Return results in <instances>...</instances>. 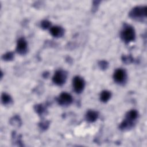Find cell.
<instances>
[{"instance_id": "obj_1", "label": "cell", "mask_w": 147, "mask_h": 147, "mask_svg": "<svg viewBox=\"0 0 147 147\" xmlns=\"http://www.w3.org/2000/svg\"><path fill=\"white\" fill-rule=\"evenodd\" d=\"M120 36L121 39L125 42L133 41L135 39V31L134 28L130 25L125 24L122 29Z\"/></svg>"}, {"instance_id": "obj_2", "label": "cell", "mask_w": 147, "mask_h": 147, "mask_svg": "<svg viewBox=\"0 0 147 147\" xmlns=\"http://www.w3.org/2000/svg\"><path fill=\"white\" fill-rule=\"evenodd\" d=\"M146 6H136L131 9L129 13V16L134 20H142L146 17Z\"/></svg>"}, {"instance_id": "obj_3", "label": "cell", "mask_w": 147, "mask_h": 147, "mask_svg": "<svg viewBox=\"0 0 147 147\" xmlns=\"http://www.w3.org/2000/svg\"><path fill=\"white\" fill-rule=\"evenodd\" d=\"M67 78V73L63 70L57 71L53 78L52 80L55 84L58 86H61L65 83Z\"/></svg>"}, {"instance_id": "obj_4", "label": "cell", "mask_w": 147, "mask_h": 147, "mask_svg": "<svg viewBox=\"0 0 147 147\" xmlns=\"http://www.w3.org/2000/svg\"><path fill=\"white\" fill-rule=\"evenodd\" d=\"M72 83L74 90L76 93H80L83 91L84 88L85 82L82 78L79 76L74 77Z\"/></svg>"}, {"instance_id": "obj_5", "label": "cell", "mask_w": 147, "mask_h": 147, "mask_svg": "<svg viewBox=\"0 0 147 147\" xmlns=\"http://www.w3.org/2000/svg\"><path fill=\"white\" fill-rule=\"evenodd\" d=\"M113 78L114 81L119 84L124 83L126 79V71L122 68L117 69L113 75Z\"/></svg>"}, {"instance_id": "obj_6", "label": "cell", "mask_w": 147, "mask_h": 147, "mask_svg": "<svg viewBox=\"0 0 147 147\" xmlns=\"http://www.w3.org/2000/svg\"><path fill=\"white\" fill-rule=\"evenodd\" d=\"M72 96L67 92H62L57 98V101L61 106H67L70 105L72 102Z\"/></svg>"}, {"instance_id": "obj_7", "label": "cell", "mask_w": 147, "mask_h": 147, "mask_svg": "<svg viewBox=\"0 0 147 147\" xmlns=\"http://www.w3.org/2000/svg\"><path fill=\"white\" fill-rule=\"evenodd\" d=\"M28 44L24 38H20L17 41L16 51L20 55H24L26 53Z\"/></svg>"}, {"instance_id": "obj_8", "label": "cell", "mask_w": 147, "mask_h": 147, "mask_svg": "<svg viewBox=\"0 0 147 147\" xmlns=\"http://www.w3.org/2000/svg\"><path fill=\"white\" fill-rule=\"evenodd\" d=\"M50 33L55 37H60L64 33V29L59 26H53L50 29Z\"/></svg>"}, {"instance_id": "obj_9", "label": "cell", "mask_w": 147, "mask_h": 147, "mask_svg": "<svg viewBox=\"0 0 147 147\" xmlns=\"http://www.w3.org/2000/svg\"><path fill=\"white\" fill-rule=\"evenodd\" d=\"M98 117V112L94 110H88L86 115V119L89 122H95Z\"/></svg>"}, {"instance_id": "obj_10", "label": "cell", "mask_w": 147, "mask_h": 147, "mask_svg": "<svg viewBox=\"0 0 147 147\" xmlns=\"http://www.w3.org/2000/svg\"><path fill=\"white\" fill-rule=\"evenodd\" d=\"M137 117L138 112L136 110H131L127 113L125 119L132 123H134V121L137 118Z\"/></svg>"}, {"instance_id": "obj_11", "label": "cell", "mask_w": 147, "mask_h": 147, "mask_svg": "<svg viewBox=\"0 0 147 147\" xmlns=\"http://www.w3.org/2000/svg\"><path fill=\"white\" fill-rule=\"evenodd\" d=\"M111 92L107 90H104L102 91L100 95V99L103 102H107L111 97Z\"/></svg>"}, {"instance_id": "obj_12", "label": "cell", "mask_w": 147, "mask_h": 147, "mask_svg": "<svg viewBox=\"0 0 147 147\" xmlns=\"http://www.w3.org/2000/svg\"><path fill=\"white\" fill-rule=\"evenodd\" d=\"M1 100L2 103L4 105H7L10 104V103L11 102V98L9 95L3 92L2 94L1 95Z\"/></svg>"}, {"instance_id": "obj_13", "label": "cell", "mask_w": 147, "mask_h": 147, "mask_svg": "<svg viewBox=\"0 0 147 147\" xmlns=\"http://www.w3.org/2000/svg\"><path fill=\"white\" fill-rule=\"evenodd\" d=\"M13 57H14V54L11 52H7V53L4 54L2 57V59L5 61L11 60H13Z\"/></svg>"}, {"instance_id": "obj_14", "label": "cell", "mask_w": 147, "mask_h": 147, "mask_svg": "<svg viewBox=\"0 0 147 147\" xmlns=\"http://www.w3.org/2000/svg\"><path fill=\"white\" fill-rule=\"evenodd\" d=\"M35 110L38 114H42L44 111V107L41 105H37L35 107Z\"/></svg>"}, {"instance_id": "obj_15", "label": "cell", "mask_w": 147, "mask_h": 147, "mask_svg": "<svg viewBox=\"0 0 147 147\" xmlns=\"http://www.w3.org/2000/svg\"><path fill=\"white\" fill-rule=\"evenodd\" d=\"M98 65L100 67V68L102 69H105L107 68L108 67V63L107 61H105V60H102V61H100L98 63Z\"/></svg>"}, {"instance_id": "obj_16", "label": "cell", "mask_w": 147, "mask_h": 147, "mask_svg": "<svg viewBox=\"0 0 147 147\" xmlns=\"http://www.w3.org/2000/svg\"><path fill=\"white\" fill-rule=\"evenodd\" d=\"M41 26L42 27V28L43 29H47L48 28H49L51 26V22L47 20H44L43 21H42L41 24Z\"/></svg>"}]
</instances>
